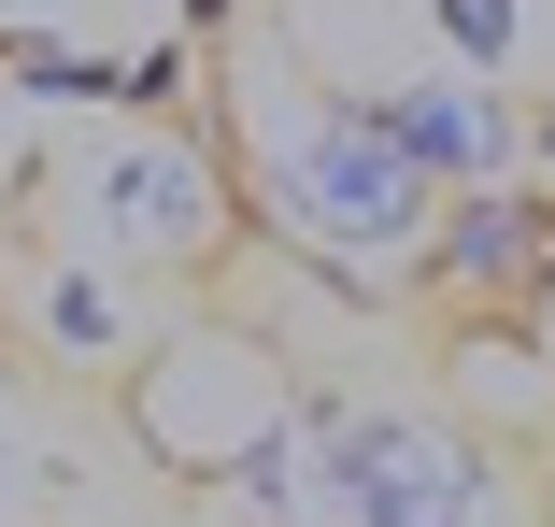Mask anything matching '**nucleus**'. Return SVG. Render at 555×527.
<instances>
[{
    "mask_svg": "<svg viewBox=\"0 0 555 527\" xmlns=\"http://www.w3.org/2000/svg\"><path fill=\"white\" fill-rule=\"evenodd\" d=\"M243 171H257V229L299 243L343 299H371L385 271L427 257L441 171L399 143V115L357 100V86H257L243 72Z\"/></svg>",
    "mask_w": 555,
    "mask_h": 527,
    "instance_id": "1",
    "label": "nucleus"
},
{
    "mask_svg": "<svg viewBox=\"0 0 555 527\" xmlns=\"http://www.w3.org/2000/svg\"><path fill=\"white\" fill-rule=\"evenodd\" d=\"M313 513L327 527H499V471L427 413H313Z\"/></svg>",
    "mask_w": 555,
    "mask_h": 527,
    "instance_id": "2",
    "label": "nucleus"
},
{
    "mask_svg": "<svg viewBox=\"0 0 555 527\" xmlns=\"http://www.w3.org/2000/svg\"><path fill=\"white\" fill-rule=\"evenodd\" d=\"M86 243L100 257H143V271H185L229 243V171L199 143H115L86 171Z\"/></svg>",
    "mask_w": 555,
    "mask_h": 527,
    "instance_id": "3",
    "label": "nucleus"
},
{
    "mask_svg": "<svg viewBox=\"0 0 555 527\" xmlns=\"http://www.w3.org/2000/svg\"><path fill=\"white\" fill-rule=\"evenodd\" d=\"M427 285H456L485 313H541L555 299V185H441V215H427Z\"/></svg>",
    "mask_w": 555,
    "mask_h": 527,
    "instance_id": "4",
    "label": "nucleus"
},
{
    "mask_svg": "<svg viewBox=\"0 0 555 527\" xmlns=\"http://www.w3.org/2000/svg\"><path fill=\"white\" fill-rule=\"evenodd\" d=\"M385 115H399V143H413L441 185H499V171H527V115L499 100V72H470V57L385 86Z\"/></svg>",
    "mask_w": 555,
    "mask_h": 527,
    "instance_id": "5",
    "label": "nucleus"
},
{
    "mask_svg": "<svg viewBox=\"0 0 555 527\" xmlns=\"http://www.w3.org/2000/svg\"><path fill=\"white\" fill-rule=\"evenodd\" d=\"M441 43L470 72H513V0H441Z\"/></svg>",
    "mask_w": 555,
    "mask_h": 527,
    "instance_id": "6",
    "label": "nucleus"
},
{
    "mask_svg": "<svg viewBox=\"0 0 555 527\" xmlns=\"http://www.w3.org/2000/svg\"><path fill=\"white\" fill-rule=\"evenodd\" d=\"M43 329H57V357H115V299H100V285H57Z\"/></svg>",
    "mask_w": 555,
    "mask_h": 527,
    "instance_id": "7",
    "label": "nucleus"
},
{
    "mask_svg": "<svg viewBox=\"0 0 555 527\" xmlns=\"http://www.w3.org/2000/svg\"><path fill=\"white\" fill-rule=\"evenodd\" d=\"M527 171H541V185H555V86H541V100H527Z\"/></svg>",
    "mask_w": 555,
    "mask_h": 527,
    "instance_id": "8",
    "label": "nucleus"
},
{
    "mask_svg": "<svg viewBox=\"0 0 555 527\" xmlns=\"http://www.w3.org/2000/svg\"><path fill=\"white\" fill-rule=\"evenodd\" d=\"M0 513H15V457H0Z\"/></svg>",
    "mask_w": 555,
    "mask_h": 527,
    "instance_id": "9",
    "label": "nucleus"
}]
</instances>
